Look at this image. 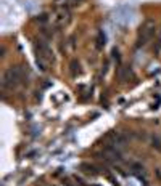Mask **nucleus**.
<instances>
[{
	"mask_svg": "<svg viewBox=\"0 0 161 186\" xmlns=\"http://www.w3.org/2000/svg\"><path fill=\"white\" fill-rule=\"evenodd\" d=\"M0 53H2L0 56H5V47H2V48H0Z\"/></svg>",
	"mask_w": 161,
	"mask_h": 186,
	"instance_id": "nucleus-11",
	"label": "nucleus"
},
{
	"mask_svg": "<svg viewBox=\"0 0 161 186\" xmlns=\"http://www.w3.org/2000/svg\"><path fill=\"white\" fill-rule=\"evenodd\" d=\"M155 175L158 177V180H161V168H156V170H155Z\"/></svg>",
	"mask_w": 161,
	"mask_h": 186,
	"instance_id": "nucleus-10",
	"label": "nucleus"
},
{
	"mask_svg": "<svg viewBox=\"0 0 161 186\" xmlns=\"http://www.w3.org/2000/svg\"><path fill=\"white\" fill-rule=\"evenodd\" d=\"M47 19H49V16H47V15H40L39 18H37V21H47Z\"/></svg>",
	"mask_w": 161,
	"mask_h": 186,
	"instance_id": "nucleus-9",
	"label": "nucleus"
},
{
	"mask_svg": "<svg viewBox=\"0 0 161 186\" xmlns=\"http://www.w3.org/2000/svg\"><path fill=\"white\" fill-rule=\"evenodd\" d=\"M81 170H84L87 175H97L98 173L97 167H95V165H92V164H87V162L81 164Z\"/></svg>",
	"mask_w": 161,
	"mask_h": 186,
	"instance_id": "nucleus-4",
	"label": "nucleus"
},
{
	"mask_svg": "<svg viewBox=\"0 0 161 186\" xmlns=\"http://www.w3.org/2000/svg\"><path fill=\"white\" fill-rule=\"evenodd\" d=\"M34 47H36V52H37V58L47 59V61H52V59H53V52L50 50L49 43H47L45 40H42V39L36 40Z\"/></svg>",
	"mask_w": 161,
	"mask_h": 186,
	"instance_id": "nucleus-2",
	"label": "nucleus"
},
{
	"mask_svg": "<svg viewBox=\"0 0 161 186\" xmlns=\"http://www.w3.org/2000/svg\"><path fill=\"white\" fill-rule=\"evenodd\" d=\"M71 74H73L74 77L77 76V74H81V64L77 61H73L71 63Z\"/></svg>",
	"mask_w": 161,
	"mask_h": 186,
	"instance_id": "nucleus-6",
	"label": "nucleus"
},
{
	"mask_svg": "<svg viewBox=\"0 0 161 186\" xmlns=\"http://www.w3.org/2000/svg\"><path fill=\"white\" fill-rule=\"evenodd\" d=\"M150 146H152L155 151L161 153V136L158 133H153L152 136H150Z\"/></svg>",
	"mask_w": 161,
	"mask_h": 186,
	"instance_id": "nucleus-3",
	"label": "nucleus"
},
{
	"mask_svg": "<svg viewBox=\"0 0 161 186\" xmlns=\"http://www.w3.org/2000/svg\"><path fill=\"white\" fill-rule=\"evenodd\" d=\"M113 59H116V61H119V52L118 50H113Z\"/></svg>",
	"mask_w": 161,
	"mask_h": 186,
	"instance_id": "nucleus-8",
	"label": "nucleus"
},
{
	"mask_svg": "<svg viewBox=\"0 0 161 186\" xmlns=\"http://www.w3.org/2000/svg\"><path fill=\"white\" fill-rule=\"evenodd\" d=\"M23 80V69L19 66H11L3 74V87L13 88Z\"/></svg>",
	"mask_w": 161,
	"mask_h": 186,
	"instance_id": "nucleus-1",
	"label": "nucleus"
},
{
	"mask_svg": "<svg viewBox=\"0 0 161 186\" xmlns=\"http://www.w3.org/2000/svg\"><path fill=\"white\" fill-rule=\"evenodd\" d=\"M103 45H105V35L102 32H98V39H97V48L100 50V48H103Z\"/></svg>",
	"mask_w": 161,
	"mask_h": 186,
	"instance_id": "nucleus-7",
	"label": "nucleus"
},
{
	"mask_svg": "<svg viewBox=\"0 0 161 186\" xmlns=\"http://www.w3.org/2000/svg\"><path fill=\"white\" fill-rule=\"evenodd\" d=\"M127 76H129V69L124 66H119L118 67V79L119 82H126L127 80Z\"/></svg>",
	"mask_w": 161,
	"mask_h": 186,
	"instance_id": "nucleus-5",
	"label": "nucleus"
}]
</instances>
